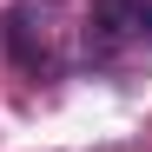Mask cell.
Wrapping results in <instances>:
<instances>
[{
    "label": "cell",
    "instance_id": "1",
    "mask_svg": "<svg viewBox=\"0 0 152 152\" xmlns=\"http://www.w3.org/2000/svg\"><path fill=\"white\" fill-rule=\"evenodd\" d=\"M0 40H7L13 66L27 80H53L60 73V40H53V0H20V7L0 20Z\"/></svg>",
    "mask_w": 152,
    "mask_h": 152
},
{
    "label": "cell",
    "instance_id": "2",
    "mask_svg": "<svg viewBox=\"0 0 152 152\" xmlns=\"http://www.w3.org/2000/svg\"><path fill=\"white\" fill-rule=\"evenodd\" d=\"M139 40H145V0H93L86 7V53L99 66L126 60Z\"/></svg>",
    "mask_w": 152,
    "mask_h": 152
}]
</instances>
